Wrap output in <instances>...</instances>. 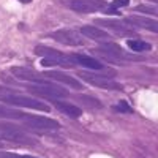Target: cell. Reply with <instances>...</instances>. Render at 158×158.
I'll use <instances>...</instances> for the list:
<instances>
[{"mask_svg":"<svg viewBox=\"0 0 158 158\" xmlns=\"http://www.w3.org/2000/svg\"><path fill=\"white\" fill-rule=\"evenodd\" d=\"M0 101H3L6 104H13V106H18V108H29V109L43 111V112L51 111V108L48 104H44L43 101L27 97V95H21L19 92H15L3 85H0Z\"/></svg>","mask_w":158,"mask_h":158,"instance_id":"obj_1","label":"cell"},{"mask_svg":"<svg viewBox=\"0 0 158 158\" xmlns=\"http://www.w3.org/2000/svg\"><path fill=\"white\" fill-rule=\"evenodd\" d=\"M0 131H2V136L6 139V141H11V142H16V144H21V146H35L36 141L27 135L22 128L16 127V125H11V123H0Z\"/></svg>","mask_w":158,"mask_h":158,"instance_id":"obj_2","label":"cell"},{"mask_svg":"<svg viewBox=\"0 0 158 158\" xmlns=\"http://www.w3.org/2000/svg\"><path fill=\"white\" fill-rule=\"evenodd\" d=\"M35 54L40 56V57H43V59H48L51 62H54L57 65H62V67L65 68H71L74 67V63L70 57V54H63V52L57 51V49H52L49 46H43V44H38L35 46Z\"/></svg>","mask_w":158,"mask_h":158,"instance_id":"obj_3","label":"cell"},{"mask_svg":"<svg viewBox=\"0 0 158 158\" xmlns=\"http://www.w3.org/2000/svg\"><path fill=\"white\" fill-rule=\"evenodd\" d=\"M100 54L108 59L111 62H120V60H142V57L139 56H133V54H128L127 51H123L118 44L115 43H103L100 46Z\"/></svg>","mask_w":158,"mask_h":158,"instance_id":"obj_4","label":"cell"},{"mask_svg":"<svg viewBox=\"0 0 158 158\" xmlns=\"http://www.w3.org/2000/svg\"><path fill=\"white\" fill-rule=\"evenodd\" d=\"M21 122H24V125L30 128L32 131H52L60 128V123L57 120H52L49 117L30 115V114H25Z\"/></svg>","mask_w":158,"mask_h":158,"instance_id":"obj_5","label":"cell"},{"mask_svg":"<svg viewBox=\"0 0 158 158\" xmlns=\"http://www.w3.org/2000/svg\"><path fill=\"white\" fill-rule=\"evenodd\" d=\"M77 76L85 81L87 84L92 85H97L101 89H108V90H122V85L115 82L114 79L108 77V76H100V74H94V73H89V71H79Z\"/></svg>","mask_w":158,"mask_h":158,"instance_id":"obj_6","label":"cell"},{"mask_svg":"<svg viewBox=\"0 0 158 158\" xmlns=\"http://www.w3.org/2000/svg\"><path fill=\"white\" fill-rule=\"evenodd\" d=\"M70 57H71V60H73L74 65H81V67H85L89 70H95V71L104 73L108 77L115 76V70L106 68L101 62H98L94 57H89V56H84V54H70Z\"/></svg>","mask_w":158,"mask_h":158,"instance_id":"obj_7","label":"cell"},{"mask_svg":"<svg viewBox=\"0 0 158 158\" xmlns=\"http://www.w3.org/2000/svg\"><path fill=\"white\" fill-rule=\"evenodd\" d=\"M27 90L32 92L33 95H38V97H44V98H49V100H60V98H65L68 97V92H65L63 89L54 85V84H32V85H27Z\"/></svg>","mask_w":158,"mask_h":158,"instance_id":"obj_8","label":"cell"},{"mask_svg":"<svg viewBox=\"0 0 158 158\" xmlns=\"http://www.w3.org/2000/svg\"><path fill=\"white\" fill-rule=\"evenodd\" d=\"M63 2L70 10L79 13H95L108 8V3L104 0H63Z\"/></svg>","mask_w":158,"mask_h":158,"instance_id":"obj_9","label":"cell"},{"mask_svg":"<svg viewBox=\"0 0 158 158\" xmlns=\"http://www.w3.org/2000/svg\"><path fill=\"white\" fill-rule=\"evenodd\" d=\"M49 36L65 46H82L84 44L82 35L71 29H62L57 32H52V33H49Z\"/></svg>","mask_w":158,"mask_h":158,"instance_id":"obj_10","label":"cell"},{"mask_svg":"<svg viewBox=\"0 0 158 158\" xmlns=\"http://www.w3.org/2000/svg\"><path fill=\"white\" fill-rule=\"evenodd\" d=\"M95 24L103 25V27H106V29H111L114 33L122 35V36L135 35V30L131 29L125 21H118V19H95Z\"/></svg>","mask_w":158,"mask_h":158,"instance_id":"obj_11","label":"cell"},{"mask_svg":"<svg viewBox=\"0 0 158 158\" xmlns=\"http://www.w3.org/2000/svg\"><path fill=\"white\" fill-rule=\"evenodd\" d=\"M11 73L18 79H22V81H32L36 84H49V81H46V77L41 73H38L32 68H27V67H13Z\"/></svg>","mask_w":158,"mask_h":158,"instance_id":"obj_12","label":"cell"},{"mask_svg":"<svg viewBox=\"0 0 158 158\" xmlns=\"http://www.w3.org/2000/svg\"><path fill=\"white\" fill-rule=\"evenodd\" d=\"M46 79H52V81H56V82H62V84H67V85H70V87H73V89H76V90H81L82 89V84L77 81V79H74V77H71V76H68V74H65V73H62V71H44V73H41Z\"/></svg>","mask_w":158,"mask_h":158,"instance_id":"obj_13","label":"cell"},{"mask_svg":"<svg viewBox=\"0 0 158 158\" xmlns=\"http://www.w3.org/2000/svg\"><path fill=\"white\" fill-rule=\"evenodd\" d=\"M125 22L135 25V27H139V29L155 32V33L158 32V22L155 19H150V18H146V16H128L125 19Z\"/></svg>","mask_w":158,"mask_h":158,"instance_id":"obj_14","label":"cell"},{"mask_svg":"<svg viewBox=\"0 0 158 158\" xmlns=\"http://www.w3.org/2000/svg\"><path fill=\"white\" fill-rule=\"evenodd\" d=\"M51 101H52V104H56V108H57L60 112L67 114V115H68V117H71V118H77L79 115L82 114V109H81V108H77V106H74V104H70V103L60 101V100H57V98L51 100Z\"/></svg>","mask_w":158,"mask_h":158,"instance_id":"obj_15","label":"cell"},{"mask_svg":"<svg viewBox=\"0 0 158 158\" xmlns=\"http://www.w3.org/2000/svg\"><path fill=\"white\" fill-rule=\"evenodd\" d=\"M79 33L87 36V38H92V40H109V33L104 32L101 29H97L94 25H82L81 29H79Z\"/></svg>","mask_w":158,"mask_h":158,"instance_id":"obj_16","label":"cell"},{"mask_svg":"<svg viewBox=\"0 0 158 158\" xmlns=\"http://www.w3.org/2000/svg\"><path fill=\"white\" fill-rule=\"evenodd\" d=\"M24 112L21 111H16V109H11V108H6L3 104H0V117L3 118H15V120H22L24 118Z\"/></svg>","mask_w":158,"mask_h":158,"instance_id":"obj_17","label":"cell"},{"mask_svg":"<svg viewBox=\"0 0 158 158\" xmlns=\"http://www.w3.org/2000/svg\"><path fill=\"white\" fill-rule=\"evenodd\" d=\"M130 49H133L135 52H142V51H149L152 46L146 41H142V40H130L127 43Z\"/></svg>","mask_w":158,"mask_h":158,"instance_id":"obj_18","label":"cell"},{"mask_svg":"<svg viewBox=\"0 0 158 158\" xmlns=\"http://www.w3.org/2000/svg\"><path fill=\"white\" fill-rule=\"evenodd\" d=\"M76 100H77V101L85 103V106H89V108H101L100 101H98V100H95V98H89V97H84V95H77V97H76Z\"/></svg>","mask_w":158,"mask_h":158,"instance_id":"obj_19","label":"cell"},{"mask_svg":"<svg viewBox=\"0 0 158 158\" xmlns=\"http://www.w3.org/2000/svg\"><path fill=\"white\" fill-rule=\"evenodd\" d=\"M112 109L115 112H133V108H131L127 101H118L117 104H114Z\"/></svg>","mask_w":158,"mask_h":158,"instance_id":"obj_20","label":"cell"},{"mask_svg":"<svg viewBox=\"0 0 158 158\" xmlns=\"http://www.w3.org/2000/svg\"><path fill=\"white\" fill-rule=\"evenodd\" d=\"M136 11H139V13H146V15H152V16L156 15V10L152 8V6H147V5H139V6H136Z\"/></svg>","mask_w":158,"mask_h":158,"instance_id":"obj_21","label":"cell"},{"mask_svg":"<svg viewBox=\"0 0 158 158\" xmlns=\"http://www.w3.org/2000/svg\"><path fill=\"white\" fill-rule=\"evenodd\" d=\"M130 0H114V2L111 3V8L114 10H118V8H123V6H128Z\"/></svg>","mask_w":158,"mask_h":158,"instance_id":"obj_22","label":"cell"},{"mask_svg":"<svg viewBox=\"0 0 158 158\" xmlns=\"http://www.w3.org/2000/svg\"><path fill=\"white\" fill-rule=\"evenodd\" d=\"M0 158H25L24 155H18L15 152H0Z\"/></svg>","mask_w":158,"mask_h":158,"instance_id":"obj_23","label":"cell"},{"mask_svg":"<svg viewBox=\"0 0 158 158\" xmlns=\"http://www.w3.org/2000/svg\"><path fill=\"white\" fill-rule=\"evenodd\" d=\"M19 2H21V3H30L32 0H19Z\"/></svg>","mask_w":158,"mask_h":158,"instance_id":"obj_24","label":"cell"},{"mask_svg":"<svg viewBox=\"0 0 158 158\" xmlns=\"http://www.w3.org/2000/svg\"><path fill=\"white\" fill-rule=\"evenodd\" d=\"M25 158H36V156H32V155H24Z\"/></svg>","mask_w":158,"mask_h":158,"instance_id":"obj_25","label":"cell"},{"mask_svg":"<svg viewBox=\"0 0 158 158\" xmlns=\"http://www.w3.org/2000/svg\"><path fill=\"white\" fill-rule=\"evenodd\" d=\"M3 146V142H2V138H0V147H2Z\"/></svg>","mask_w":158,"mask_h":158,"instance_id":"obj_26","label":"cell"}]
</instances>
